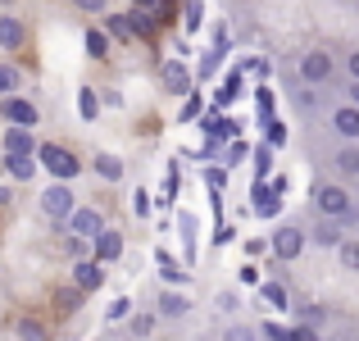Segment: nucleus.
I'll return each mask as SVG.
<instances>
[{
  "label": "nucleus",
  "mask_w": 359,
  "mask_h": 341,
  "mask_svg": "<svg viewBox=\"0 0 359 341\" xmlns=\"http://www.w3.org/2000/svg\"><path fill=\"white\" fill-rule=\"evenodd\" d=\"M314 205H318V214H327V219H351V196L341 192L337 182H314Z\"/></svg>",
  "instance_id": "f257e3e1"
},
{
  "label": "nucleus",
  "mask_w": 359,
  "mask_h": 341,
  "mask_svg": "<svg viewBox=\"0 0 359 341\" xmlns=\"http://www.w3.org/2000/svg\"><path fill=\"white\" fill-rule=\"evenodd\" d=\"M36 159H41L46 168H50L60 182H69V178H78L82 173V159L78 155H69L64 146H36Z\"/></svg>",
  "instance_id": "f03ea898"
},
{
  "label": "nucleus",
  "mask_w": 359,
  "mask_h": 341,
  "mask_svg": "<svg viewBox=\"0 0 359 341\" xmlns=\"http://www.w3.org/2000/svg\"><path fill=\"white\" fill-rule=\"evenodd\" d=\"M41 210H46V219L50 223H69V214L78 210V205H73V192H69V182H55V187H46L41 192Z\"/></svg>",
  "instance_id": "7ed1b4c3"
},
{
  "label": "nucleus",
  "mask_w": 359,
  "mask_h": 341,
  "mask_svg": "<svg viewBox=\"0 0 359 341\" xmlns=\"http://www.w3.org/2000/svg\"><path fill=\"white\" fill-rule=\"evenodd\" d=\"M282 192H287V178H273V182H255V214H264V219H273V214L282 210Z\"/></svg>",
  "instance_id": "20e7f679"
},
{
  "label": "nucleus",
  "mask_w": 359,
  "mask_h": 341,
  "mask_svg": "<svg viewBox=\"0 0 359 341\" xmlns=\"http://www.w3.org/2000/svg\"><path fill=\"white\" fill-rule=\"evenodd\" d=\"M327 78H332V55H327V51H309L305 60H300V82H309V87H323Z\"/></svg>",
  "instance_id": "39448f33"
},
{
  "label": "nucleus",
  "mask_w": 359,
  "mask_h": 341,
  "mask_svg": "<svg viewBox=\"0 0 359 341\" xmlns=\"http://www.w3.org/2000/svg\"><path fill=\"white\" fill-rule=\"evenodd\" d=\"M300 250H305V236H300V227H278L273 232V255L278 260H300Z\"/></svg>",
  "instance_id": "423d86ee"
},
{
  "label": "nucleus",
  "mask_w": 359,
  "mask_h": 341,
  "mask_svg": "<svg viewBox=\"0 0 359 341\" xmlns=\"http://www.w3.org/2000/svg\"><path fill=\"white\" fill-rule=\"evenodd\" d=\"M0 114L9 119V128H32V123H36V105H32V100H23V96H5Z\"/></svg>",
  "instance_id": "0eeeda50"
},
{
  "label": "nucleus",
  "mask_w": 359,
  "mask_h": 341,
  "mask_svg": "<svg viewBox=\"0 0 359 341\" xmlns=\"http://www.w3.org/2000/svg\"><path fill=\"white\" fill-rule=\"evenodd\" d=\"M64 227H69V232H78V236H87V241H96V236L105 232V219H100L96 210H73Z\"/></svg>",
  "instance_id": "6e6552de"
},
{
  "label": "nucleus",
  "mask_w": 359,
  "mask_h": 341,
  "mask_svg": "<svg viewBox=\"0 0 359 341\" xmlns=\"http://www.w3.org/2000/svg\"><path fill=\"white\" fill-rule=\"evenodd\" d=\"M100 282H105V264H100V260H82V264H73V287H82V291H100Z\"/></svg>",
  "instance_id": "1a4fd4ad"
},
{
  "label": "nucleus",
  "mask_w": 359,
  "mask_h": 341,
  "mask_svg": "<svg viewBox=\"0 0 359 341\" xmlns=\"http://www.w3.org/2000/svg\"><path fill=\"white\" fill-rule=\"evenodd\" d=\"M201 128H205V137H219V141H237V123L228 119V114H205L201 119Z\"/></svg>",
  "instance_id": "9d476101"
},
{
  "label": "nucleus",
  "mask_w": 359,
  "mask_h": 341,
  "mask_svg": "<svg viewBox=\"0 0 359 341\" xmlns=\"http://www.w3.org/2000/svg\"><path fill=\"white\" fill-rule=\"evenodd\" d=\"M23 41H27V27L18 23L14 14H5L0 18V46H5V51H23Z\"/></svg>",
  "instance_id": "9b49d317"
},
{
  "label": "nucleus",
  "mask_w": 359,
  "mask_h": 341,
  "mask_svg": "<svg viewBox=\"0 0 359 341\" xmlns=\"http://www.w3.org/2000/svg\"><path fill=\"white\" fill-rule=\"evenodd\" d=\"M5 155H36L32 128H9L5 132Z\"/></svg>",
  "instance_id": "f8f14e48"
},
{
  "label": "nucleus",
  "mask_w": 359,
  "mask_h": 341,
  "mask_svg": "<svg viewBox=\"0 0 359 341\" xmlns=\"http://www.w3.org/2000/svg\"><path fill=\"white\" fill-rule=\"evenodd\" d=\"M118 255H123V236L114 232V227H105V232L96 236V260L100 264H114Z\"/></svg>",
  "instance_id": "ddd939ff"
},
{
  "label": "nucleus",
  "mask_w": 359,
  "mask_h": 341,
  "mask_svg": "<svg viewBox=\"0 0 359 341\" xmlns=\"http://www.w3.org/2000/svg\"><path fill=\"white\" fill-rule=\"evenodd\" d=\"M164 87L173 91V96H187V91H191V73H187L177 60H168L164 64Z\"/></svg>",
  "instance_id": "4468645a"
},
{
  "label": "nucleus",
  "mask_w": 359,
  "mask_h": 341,
  "mask_svg": "<svg viewBox=\"0 0 359 341\" xmlns=\"http://www.w3.org/2000/svg\"><path fill=\"white\" fill-rule=\"evenodd\" d=\"M332 128L341 132V137L359 141V105H346V109H337V114H332Z\"/></svg>",
  "instance_id": "2eb2a0df"
},
{
  "label": "nucleus",
  "mask_w": 359,
  "mask_h": 341,
  "mask_svg": "<svg viewBox=\"0 0 359 341\" xmlns=\"http://www.w3.org/2000/svg\"><path fill=\"white\" fill-rule=\"evenodd\" d=\"M5 168H9V178H14V182H27V178L36 173V159L32 155H5Z\"/></svg>",
  "instance_id": "dca6fc26"
},
{
  "label": "nucleus",
  "mask_w": 359,
  "mask_h": 341,
  "mask_svg": "<svg viewBox=\"0 0 359 341\" xmlns=\"http://www.w3.org/2000/svg\"><path fill=\"white\" fill-rule=\"evenodd\" d=\"M105 32L118 36V41H132V36H137V32H132V18H128V14H109V18H105Z\"/></svg>",
  "instance_id": "f3484780"
},
{
  "label": "nucleus",
  "mask_w": 359,
  "mask_h": 341,
  "mask_svg": "<svg viewBox=\"0 0 359 341\" xmlns=\"http://www.w3.org/2000/svg\"><path fill=\"white\" fill-rule=\"evenodd\" d=\"M87 55H91V60H105V55H109V32L91 27V32H87Z\"/></svg>",
  "instance_id": "a211bd4d"
},
{
  "label": "nucleus",
  "mask_w": 359,
  "mask_h": 341,
  "mask_svg": "<svg viewBox=\"0 0 359 341\" xmlns=\"http://www.w3.org/2000/svg\"><path fill=\"white\" fill-rule=\"evenodd\" d=\"M314 241H318V246H341L346 236H341V227H337V219H327V223L314 227Z\"/></svg>",
  "instance_id": "6ab92c4d"
},
{
  "label": "nucleus",
  "mask_w": 359,
  "mask_h": 341,
  "mask_svg": "<svg viewBox=\"0 0 359 341\" xmlns=\"http://www.w3.org/2000/svg\"><path fill=\"white\" fill-rule=\"evenodd\" d=\"M96 173L105 178V182H118V178H123V159H114V155H96Z\"/></svg>",
  "instance_id": "aec40b11"
},
{
  "label": "nucleus",
  "mask_w": 359,
  "mask_h": 341,
  "mask_svg": "<svg viewBox=\"0 0 359 341\" xmlns=\"http://www.w3.org/2000/svg\"><path fill=\"white\" fill-rule=\"evenodd\" d=\"M78 114H82V119H96V114H100V96H96V91H91V87H82L78 91Z\"/></svg>",
  "instance_id": "412c9836"
},
{
  "label": "nucleus",
  "mask_w": 359,
  "mask_h": 341,
  "mask_svg": "<svg viewBox=\"0 0 359 341\" xmlns=\"http://www.w3.org/2000/svg\"><path fill=\"white\" fill-rule=\"evenodd\" d=\"M159 273H164V282H173V287H182V282H187V273L177 269L173 255H164V250H159Z\"/></svg>",
  "instance_id": "4be33fe9"
},
{
  "label": "nucleus",
  "mask_w": 359,
  "mask_h": 341,
  "mask_svg": "<svg viewBox=\"0 0 359 341\" xmlns=\"http://www.w3.org/2000/svg\"><path fill=\"white\" fill-rule=\"evenodd\" d=\"M259 296L269 300L273 309H287V287H282V282H264V287H259Z\"/></svg>",
  "instance_id": "5701e85b"
},
{
  "label": "nucleus",
  "mask_w": 359,
  "mask_h": 341,
  "mask_svg": "<svg viewBox=\"0 0 359 341\" xmlns=\"http://www.w3.org/2000/svg\"><path fill=\"white\" fill-rule=\"evenodd\" d=\"M159 314H187V296H177V291H164V296H159Z\"/></svg>",
  "instance_id": "b1692460"
},
{
  "label": "nucleus",
  "mask_w": 359,
  "mask_h": 341,
  "mask_svg": "<svg viewBox=\"0 0 359 341\" xmlns=\"http://www.w3.org/2000/svg\"><path fill=\"white\" fill-rule=\"evenodd\" d=\"M132 32H137V36H150V32H155V23H150V14H146V9H132Z\"/></svg>",
  "instance_id": "393cba45"
},
{
  "label": "nucleus",
  "mask_w": 359,
  "mask_h": 341,
  "mask_svg": "<svg viewBox=\"0 0 359 341\" xmlns=\"http://www.w3.org/2000/svg\"><path fill=\"white\" fill-rule=\"evenodd\" d=\"M182 23L191 27V32L205 23V5H201V0H187V14H182Z\"/></svg>",
  "instance_id": "a878e982"
},
{
  "label": "nucleus",
  "mask_w": 359,
  "mask_h": 341,
  "mask_svg": "<svg viewBox=\"0 0 359 341\" xmlns=\"http://www.w3.org/2000/svg\"><path fill=\"white\" fill-rule=\"evenodd\" d=\"M337 168H341V173H359V150L346 146L341 155H337Z\"/></svg>",
  "instance_id": "bb28decb"
},
{
  "label": "nucleus",
  "mask_w": 359,
  "mask_h": 341,
  "mask_svg": "<svg viewBox=\"0 0 359 341\" xmlns=\"http://www.w3.org/2000/svg\"><path fill=\"white\" fill-rule=\"evenodd\" d=\"M269 168H273V146H259V150H255V173H259V182H264Z\"/></svg>",
  "instance_id": "cd10ccee"
},
{
  "label": "nucleus",
  "mask_w": 359,
  "mask_h": 341,
  "mask_svg": "<svg viewBox=\"0 0 359 341\" xmlns=\"http://www.w3.org/2000/svg\"><path fill=\"white\" fill-rule=\"evenodd\" d=\"M245 155H250V150H245V141H228V155H223V164H228V168H237Z\"/></svg>",
  "instance_id": "c85d7f7f"
},
{
  "label": "nucleus",
  "mask_w": 359,
  "mask_h": 341,
  "mask_svg": "<svg viewBox=\"0 0 359 341\" xmlns=\"http://www.w3.org/2000/svg\"><path fill=\"white\" fill-rule=\"evenodd\" d=\"M18 337H23V341H41V337H46V328L36 323V319H23V323H18Z\"/></svg>",
  "instance_id": "c756f323"
},
{
  "label": "nucleus",
  "mask_w": 359,
  "mask_h": 341,
  "mask_svg": "<svg viewBox=\"0 0 359 341\" xmlns=\"http://www.w3.org/2000/svg\"><path fill=\"white\" fill-rule=\"evenodd\" d=\"M14 87H18V73L9 64H0V96H14Z\"/></svg>",
  "instance_id": "7c9ffc66"
},
{
  "label": "nucleus",
  "mask_w": 359,
  "mask_h": 341,
  "mask_svg": "<svg viewBox=\"0 0 359 341\" xmlns=\"http://www.w3.org/2000/svg\"><path fill=\"white\" fill-rule=\"evenodd\" d=\"M337 250H341V264H346V269H359V241H341Z\"/></svg>",
  "instance_id": "2f4dec72"
},
{
  "label": "nucleus",
  "mask_w": 359,
  "mask_h": 341,
  "mask_svg": "<svg viewBox=\"0 0 359 341\" xmlns=\"http://www.w3.org/2000/svg\"><path fill=\"white\" fill-rule=\"evenodd\" d=\"M269 146H273V150H278V146H287V123L269 119Z\"/></svg>",
  "instance_id": "473e14b6"
},
{
  "label": "nucleus",
  "mask_w": 359,
  "mask_h": 341,
  "mask_svg": "<svg viewBox=\"0 0 359 341\" xmlns=\"http://www.w3.org/2000/svg\"><path fill=\"white\" fill-rule=\"evenodd\" d=\"M255 109H259V119H273V91L259 87V96H255Z\"/></svg>",
  "instance_id": "72a5a7b5"
},
{
  "label": "nucleus",
  "mask_w": 359,
  "mask_h": 341,
  "mask_svg": "<svg viewBox=\"0 0 359 341\" xmlns=\"http://www.w3.org/2000/svg\"><path fill=\"white\" fill-rule=\"evenodd\" d=\"M223 182H228V168H210V164H205V187L223 192Z\"/></svg>",
  "instance_id": "f704fd0d"
},
{
  "label": "nucleus",
  "mask_w": 359,
  "mask_h": 341,
  "mask_svg": "<svg viewBox=\"0 0 359 341\" xmlns=\"http://www.w3.org/2000/svg\"><path fill=\"white\" fill-rule=\"evenodd\" d=\"M219 155H223V141H219V137H205V146H201V159L210 164V159H219Z\"/></svg>",
  "instance_id": "c9c22d12"
},
{
  "label": "nucleus",
  "mask_w": 359,
  "mask_h": 341,
  "mask_svg": "<svg viewBox=\"0 0 359 341\" xmlns=\"http://www.w3.org/2000/svg\"><path fill=\"white\" fill-rule=\"evenodd\" d=\"M150 328H155L150 314H132V337H150Z\"/></svg>",
  "instance_id": "e433bc0d"
},
{
  "label": "nucleus",
  "mask_w": 359,
  "mask_h": 341,
  "mask_svg": "<svg viewBox=\"0 0 359 341\" xmlns=\"http://www.w3.org/2000/svg\"><path fill=\"white\" fill-rule=\"evenodd\" d=\"M259 333H264V337H269V341H296V337H291V333H287V328H278V323H264V328H259Z\"/></svg>",
  "instance_id": "4c0bfd02"
},
{
  "label": "nucleus",
  "mask_w": 359,
  "mask_h": 341,
  "mask_svg": "<svg viewBox=\"0 0 359 341\" xmlns=\"http://www.w3.org/2000/svg\"><path fill=\"white\" fill-rule=\"evenodd\" d=\"M128 314H132V300H123V296H118L114 305H109V319H114V323H118V319H128Z\"/></svg>",
  "instance_id": "58836bf2"
},
{
  "label": "nucleus",
  "mask_w": 359,
  "mask_h": 341,
  "mask_svg": "<svg viewBox=\"0 0 359 341\" xmlns=\"http://www.w3.org/2000/svg\"><path fill=\"white\" fill-rule=\"evenodd\" d=\"M177 187H182V182H177V168H168V178H164V201H173Z\"/></svg>",
  "instance_id": "ea45409f"
},
{
  "label": "nucleus",
  "mask_w": 359,
  "mask_h": 341,
  "mask_svg": "<svg viewBox=\"0 0 359 341\" xmlns=\"http://www.w3.org/2000/svg\"><path fill=\"white\" fill-rule=\"evenodd\" d=\"M196 114H201V96H187V105H182V123H191Z\"/></svg>",
  "instance_id": "a19ab883"
},
{
  "label": "nucleus",
  "mask_w": 359,
  "mask_h": 341,
  "mask_svg": "<svg viewBox=\"0 0 359 341\" xmlns=\"http://www.w3.org/2000/svg\"><path fill=\"white\" fill-rule=\"evenodd\" d=\"M132 210H137V214H150V196L137 192V196H132Z\"/></svg>",
  "instance_id": "79ce46f5"
},
{
  "label": "nucleus",
  "mask_w": 359,
  "mask_h": 341,
  "mask_svg": "<svg viewBox=\"0 0 359 341\" xmlns=\"http://www.w3.org/2000/svg\"><path fill=\"white\" fill-rule=\"evenodd\" d=\"M78 300H82V287H73V291H64V296H60V305H64V309H73Z\"/></svg>",
  "instance_id": "37998d69"
},
{
  "label": "nucleus",
  "mask_w": 359,
  "mask_h": 341,
  "mask_svg": "<svg viewBox=\"0 0 359 341\" xmlns=\"http://www.w3.org/2000/svg\"><path fill=\"white\" fill-rule=\"evenodd\" d=\"M228 341H259V337H255L250 328H232V333H228Z\"/></svg>",
  "instance_id": "c03bdc74"
},
{
  "label": "nucleus",
  "mask_w": 359,
  "mask_h": 341,
  "mask_svg": "<svg viewBox=\"0 0 359 341\" xmlns=\"http://www.w3.org/2000/svg\"><path fill=\"white\" fill-rule=\"evenodd\" d=\"M241 282H245V287H255V282H259V269H250V264H245V269H241Z\"/></svg>",
  "instance_id": "a18cd8bd"
},
{
  "label": "nucleus",
  "mask_w": 359,
  "mask_h": 341,
  "mask_svg": "<svg viewBox=\"0 0 359 341\" xmlns=\"http://www.w3.org/2000/svg\"><path fill=\"white\" fill-rule=\"evenodd\" d=\"M78 9H87V14H96V9H105V0H78Z\"/></svg>",
  "instance_id": "49530a36"
},
{
  "label": "nucleus",
  "mask_w": 359,
  "mask_h": 341,
  "mask_svg": "<svg viewBox=\"0 0 359 341\" xmlns=\"http://www.w3.org/2000/svg\"><path fill=\"white\" fill-rule=\"evenodd\" d=\"M132 9H146L150 14V9H159V0H132Z\"/></svg>",
  "instance_id": "de8ad7c7"
},
{
  "label": "nucleus",
  "mask_w": 359,
  "mask_h": 341,
  "mask_svg": "<svg viewBox=\"0 0 359 341\" xmlns=\"http://www.w3.org/2000/svg\"><path fill=\"white\" fill-rule=\"evenodd\" d=\"M291 337H296V341H314V333H309V328H296Z\"/></svg>",
  "instance_id": "09e8293b"
},
{
  "label": "nucleus",
  "mask_w": 359,
  "mask_h": 341,
  "mask_svg": "<svg viewBox=\"0 0 359 341\" xmlns=\"http://www.w3.org/2000/svg\"><path fill=\"white\" fill-rule=\"evenodd\" d=\"M351 78H359V51L351 55Z\"/></svg>",
  "instance_id": "8fccbe9b"
},
{
  "label": "nucleus",
  "mask_w": 359,
  "mask_h": 341,
  "mask_svg": "<svg viewBox=\"0 0 359 341\" xmlns=\"http://www.w3.org/2000/svg\"><path fill=\"white\" fill-rule=\"evenodd\" d=\"M14 201V192H9V187H0V205H9Z\"/></svg>",
  "instance_id": "3c124183"
},
{
  "label": "nucleus",
  "mask_w": 359,
  "mask_h": 341,
  "mask_svg": "<svg viewBox=\"0 0 359 341\" xmlns=\"http://www.w3.org/2000/svg\"><path fill=\"white\" fill-rule=\"evenodd\" d=\"M351 96H355V105H359V82H355V87H351Z\"/></svg>",
  "instance_id": "603ef678"
},
{
  "label": "nucleus",
  "mask_w": 359,
  "mask_h": 341,
  "mask_svg": "<svg viewBox=\"0 0 359 341\" xmlns=\"http://www.w3.org/2000/svg\"><path fill=\"white\" fill-rule=\"evenodd\" d=\"M0 5H14V0H0Z\"/></svg>",
  "instance_id": "864d4df0"
}]
</instances>
